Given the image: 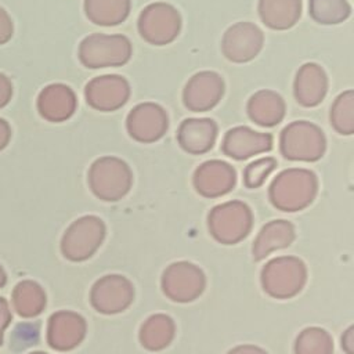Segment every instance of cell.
<instances>
[{
	"label": "cell",
	"instance_id": "6da1fadb",
	"mask_svg": "<svg viewBox=\"0 0 354 354\" xmlns=\"http://www.w3.org/2000/svg\"><path fill=\"white\" fill-rule=\"evenodd\" d=\"M318 178L307 169H286L275 176L268 196L275 207L283 212H297L307 207L317 196Z\"/></svg>",
	"mask_w": 354,
	"mask_h": 354
},
{
	"label": "cell",
	"instance_id": "7a4b0ae2",
	"mask_svg": "<svg viewBox=\"0 0 354 354\" xmlns=\"http://www.w3.org/2000/svg\"><path fill=\"white\" fill-rule=\"evenodd\" d=\"M131 54V41L119 33H91L80 41L77 48L80 64L88 69L122 66L130 61Z\"/></svg>",
	"mask_w": 354,
	"mask_h": 354
},
{
	"label": "cell",
	"instance_id": "3957f363",
	"mask_svg": "<svg viewBox=\"0 0 354 354\" xmlns=\"http://www.w3.org/2000/svg\"><path fill=\"white\" fill-rule=\"evenodd\" d=\"M87 183L97 198L115 202L130 191L133 185V171L130 166L118 156H101L90 165Z\"/></svg>",
	"mask_w": 354,
	"mask_h": 354
},
{
	"label": "cell",
	"instance_id": "277c9868",
	"mask_svg": "<svg viewBox=\"0 0 354 354\" xmlns=\"http://www.w3.org/2000/svg\"><path fill=\"white\" fill-rule=\"evenodd\" d=\"M326 149V138L321 127L308 120H295L279 134V152L292 162H317Z\"/></svg>",
	"mask_w": 354,
	"mask_h": 354
},
{
	"label": "cell",
	"instance_id": "5b68a950",
	"mask_svg": "<svg viewBox=\"0 0 354 354\" xmlns=\"http://www.w3.org/2000/svg\"><path fill=\"white\" fill-rule=\"evenodd\" d=\"M137 29L147 43L166 46L180 35L181 17L177 8L169 3H151L140 12Z\"/></svg>",
	"mask_w": 354,
	"mask_h": 354
},
{
	"label": "cell",
	"instance_id": "8992f818",
	"mask_svg": "<svg viewBox=\"0 0 354 354\" xmlns=\"http://www.w3.org/2000/svg\"><path fill=\"white\" fill-rule=\"evenodd\" d=\"M252 227V212L241 201L217 205L209 213V228L223 242H235L243 238Z\"/></svg>",
	"mask_w": 354,
	"mask_h": 354
},
{
	"label": "cell",
	"instance_id": "52a82bcc",
	"mask_svg": "<svg viewBox=\"0 0 354 354\" xmlns=\"http://www.w3.org/2000/svg\"><path fill=\"white\" fill-rule=\"evenodd\" d=\"M263 46V30L253 22L248 21L231 25L221 39V53L234 64H245L254 59Z\"/></svg>",
	"mask_w": 354,
	"mask_h": 354
},
{
	"label": "cell",
	"instance_id": "ba28073f",
	"mask_svg": "<svg viewBox=\"0 0 354 354\" xmlns=\"http://www.w3.org/2000/svg\"><path fill=\"white\" fill-rule=\"evenodd\" d=\"M169 127V116L165 108L156 102L137 104L126 118L129 136L138 142L151 144L160 140Z\"/></svg>",
	"mask_w": 354,
	"mask_h": 354
},
{
	"label": "cell",
	"instance_id": "9c48e42d",
	"mask_svg": "<svg viewBox=\"0 0 354 354\" xmlns=\"http://www.w3.org/2000/svg\"><path fill=\"white\" fill-rule=\"evenodd\" d=\"M84 98L88 106L101 112H112L122 108L130 98V84L120 75H100L84 87Z\"/></svg>",
	"mask_w": 354,
	"mask_h": 354
},
{
	"label": "cell",
	"instance_id": "30bf717a",
	"mask_svg": "<svg viewBox=\"0 0 354 354\" xmlns=\"http://www.w3.org/2000/svg\"><path fill=\"white\" fill-rule=\"evenodd\" d=\"M224 95V80L213 71H202L188 79L183 90V102L192 112L214 108Z\"/></svg>",
	"mask_w": 354,
	"mask_h": 354
},
{
	"label": "cell",
	"instance_id": "8fae6325",
	"mask_svg": "<svg viewBox=\"0 0 354 354\" xmlns=\"http://www.w3.org/2000/svg\"><path fill=\"white\" fill-rule=\"evenodd\" d=\"M236 183L235 169L224 160L213 159L201 163L192 176L195 191L205 198H217L228 194Z\"/></svg>",
	"mask_w": 354,
	"mask_h": 354
},
{
	"label": "cell",
	"instance_id": "7c38bea8",
	"mask_svg": "<svg viewBox=\"0 0 354 354\" xmlns=\"http://www.w3.org/2000/svg\"><path fill=\"white\" fill-rule=\"evenodd\" d=\"M104 223L94 216H84L76 220L66 230L62 239V250L66 257L80 259L90 256L94 248L102 241Z\"/></svg>",
	"mask_w": 354,
	"mask_h": 354
},
{
	"label": "cell",
	"instance_id": "4fadbf2b",
	"mask_svg": "<svg viewBox=\"0 0 354 354\" xmlns=\"http://www.w3.org/2000/svg\"><path fill=\"white\" fill-rule=\"evenodd\" d=\"M272 148V136L270 133L254 131L248 126L230 129L221 142L224 155L234 160H246L254 155L264 153Z\"/></svg>",
	"mask_w": 354,
	"mask_h": 354
},
{
	"label": "cell",
	"instance_id": "5bb4252c",
	"mask_svg": "<svg viewBox=\"0 0 354 354\" xmlns=\"http://www.w3.org/2000/svg\"><path fill=\"white\" fill-rule=\"evenodd\" d=\"M39 115L53 123L68 120L77 108L75 91L64 83H51L41 88L36 101Z\"/></svg>",
	"mask_w": 354,
	"mask_h": 354
},
{
	"label": "cell",
	"instance_id": "9a60e30c",
	"mask_svg": "<svg viewBox=\"0 0 354 354\" xmlns=\"http://www.w3.org/2000/svg\"><path fill=\"white\" fill-rule=\"evenodd\" d=\"M328 93V76L324 68L315 62L303 64L295 76L293 95L299 105L314 108L319 105Z\"/></svg>",
	"mask_w": 354,
	"mask_h": 354
},
{
	"label": "cell",
	"instance_id": "2e32d148",
	"mask_svg": "<svg viewBox=\"0 0 354 354\" xmlns=\"http://www.w3.org/2000/svg\"><path fill=\"white\" fill-rule=\"evenodd\" d=\"M217 123L210 118L184 119L177 130V142L183 151L191 155L209 152L217 138Z\"/></svg>",
	"mask_w": 354,
	"mask_h": 354
},
{
	"label": "cell",
	"instance_id": "e0dca14e",
	"mask_svg": "<svg viewBox=\"0 0 354 354\" xmlns=\"http://www.w3.org/2000/svg\"><path fill=\"white\" fill-rule=\"evenodd\" d=\"M246 112L249 119L261 127L279 124L286 115V104L281 94L274 90H259L248 100Z\"/></svg>",
	"mask_w": 354,
	"mask_h": 354
},
{
	"label": "cell",
	"instance_id": "ac0fdd59",
	"mask_svg": "<svg viewBox=\"0 0 354 354\" xmlns=\"http://www.w3.org/2000/svg\"><path fill=\"white\" fill-rule=\"evenodd\" d=\"M261 22L272 30H286L301 17V0H259Z\"/></svg>",
	"mask_w": 354,
	"mask_h": 354
},
{
	"label": "cell",
	"instance_id": "d6986e66",
	"mask_svg": "<svg viewBox=\"0 0 354 354\" xmlns=\"http://www.w3.org/2000/svg\"><path fill=\"white\" fill-rule=\"evenodd\" d=\"M84 14L98 26H116L130 14L131 0H84Z\"/></svg>",
	"mask_w": 354,
	"mask_h": 354
},
{
	"label": "cell",
	"instance_id": "ffe728a7",
	"mask_svg": "<svg viewBox=\"0 0 354 354\" xmlns=\"http://www.w3.org/2000/svg\"><path fill=\"white\" fill-rule=\"evenodd\" d=\"M12 304L19 315L35 317L44 307V293L37 283L24 281L12 290Z\"/></svg>",
	"mask_w": 354,
	"mask_h": 354
},
{
	"label": "cell",
	"instance_id": "44dd1931",
	"mask_svg": "<svg viewBox=\"0 0 354 354\" xmlns=\"http://www.w3.org/2000/svg\"><path fill=\"white\" fill-rule=\"evenodd\" d=\"M308 12L321 25H336L350 17L351 7L348 0H308Z\"/></svg>",
	"mask_w": 354,
	"mask_h": 354
},
{
	"label": "cell",
	"instance_id": "7402d4cb",
	"mask_svg": "<svg viewBox=\"0 0 354 354\" xmlns=\"http://www.w3.org/2000/svg\"><path fill=\"white\" fill-rule=\"evenodd\" d=\"M329 122L332 127L342 136L354 133V91L346 90L340 93L329 111Z\"/></svg>",
	"mask_w": 354,
	"mask_h": 354
},
{
	"label": "cell",
	"instance_id": "603a6c76",
	"mask_svg": "<svg viewBox=\"0 0 354 354\" xmlns=\"http://www.w3.org/2000/svg\"><path fill=\"white\" fill-rule=\"evenodd\" d=\"M293 239V225L285 220L271 221L261 230L257 248L266 250L275 246H285Z\"/></svg>",
	"mask_w": 354,
	"mask_h": 354
},
{
	"label": "cell",
	"instance_id": "cb8c5ba5",
	"mask_svg": "<svg viewBox=\"0 0 354 354\" xmlns=\"http://www.w3.org/2000/svg\"><path fill=\"white\" fill-rule=\"evenodd\" d=\"M277 160L271 156L260 158L250 162L243 170V184L248 188H259L268 178L271 171L277 167Z\"/></svg>",
	"mask_w": 354,
	"mask_h": 354
},
{
	"label": "cell",
	"instance_id": "d4e9b609",
	"mask_svg": "<svg viewBox=\"0 0 354 354\" xmlns=\"http://www.w3.org/2000/svg\"><path fill=\"white\" fill-rule=\"evenodd\" d=\"M14 35V24L10 14L0 6V44L10 41Z\"/></svg>",
	"mask_w": 354,
	"mask_h": 354
},
{
	"label": "cell",
	"instance_id": "484cf974",
	"mask_svg": "<svg viewBox=\"0 0 354 354\" xmlns=\"http://www.w3.org/2000/svg\"><path fill=\"white\" fill-rule=\"evenodd\" d=\"M12 97V83L4 73L0 72V108L6 106Z\"/></svg>",
	"mask_w": 354,
	"mask_h": 354
},
{
	"label": "cell",
	"instance_id": "4316f807",
	"mask_svg": "<svg viewBox=\"0 0 354 354\" xmlns=\"http://www.w3.org/2000/svg\"><path fill=\"white\" fill-rule=\"evenodd\" d=\"M10 321H11V313H10L8 304L3 297H0V346L3 343L4 330L7 329Z\"/></svg>",
	"mask_w": 354,
	"mask_h": 354
},
{
	"label": "cell",
	"instance_id": "83f0119b",
	"mask_svg": "<svg viewBox=\"0 0 354 354\" xmlns=\"http://www.w3.org/2000/svg\"><path fill=\"white\" fill-rule=\"evenodd\" d=\"M11 140V127L7 120L0 118V152L8 145Z\"/></svg>",
	"mask_w": 354,
	"mask_h": 354
},
{
	"label": "cell",
	"instance_id": "f1b7e54d",
	"mask_svg": "<svg viewBox=\"0 0 354 354\" xmlns=\"http://www.w3.org/2000/svg\"><path fill=\"white\" fill-rule=\"evenodd\" d=\"M7 282V275H6V271L3 270V267L0 266V288Z\"/></svg>",
	"mask_w": 354,
	"mask_h": 354
},
{
	"label": "cell",
	"instance_id": "f546056e",
	"mask_svg": "<svg viewBox=\"0 0 354 354\" xmlns=\"http://www.w3.org/2000/svg\"><path fill=\"white\" fill-rule=\"evenodd\" d=\"M32 354H46V353H32Z\"/></svg>",
	"mask_w": 354,
	"mask_h": 354
}]
</instances>
